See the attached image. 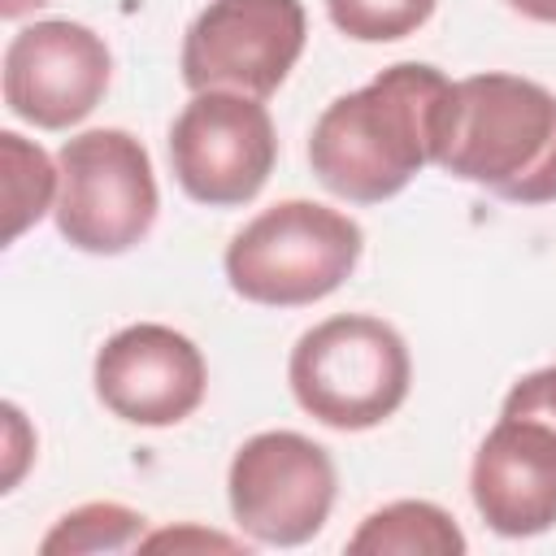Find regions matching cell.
<instances>
[{"instance_id":"cell-11","label":"cell","mask_w":556,"mask_h":556,"mask_svg":"<svg viewBox=\"0 0 556 556\" xmlns=\"http://www.w3.org/2000/svg\"><path fill=\"white\" fill-rule=\"evenodd\" d=\"M469 495L482 521L504 539H530L556 526V426L530 413H504L473 452Z\"/></svg>"},{"instance_id":"cell-19","label":"cell","mask_w":556,"mask_h":556,"mask_svg":"<svg viewBox=\"0 0 556 556\" xmlns=\"http://www.w3.org/2000/svg\"><path fill=\"white\" fill-rule=\"evenodd\" d=\"M39 4H48V0H0V17H9V22H17V17H26V13H35Z\"/></svg>"},{"instance_id":"cell-1","label":"cell","mask_w":556,"mask_h":556,"mask_svg":"<svg viewBox=\"0 0 556 556\" xmlns=\"http://www.w3.org/2000/svg\"><path fill=\"white\" fill-rule=\"evenodd\" d=\"M452 83L426 61H400L321 109L308 135L317 182L352 204L400 195L430 161H439Z\"/></svg>"},{"instance_id":"cell-3","label":"cell","mask_w":556,"mask_h":556,"mask_svg":"<svg viewBox=\"0 0 556 556\" xmlns=\"http://www.w3.org/2000/svg\"><path fill=\"white\" fill-rule=\"evenodd\" d=\"M291 395L330 430L382 426L413 382V361L395 326L369 313H339L304 330L291 348Z\"/></svg>"},{"instance_id":"cell-2","label":"cell","mask_w":556,"mask_h":556,"mask_svg":"<svg viewBox=\"0 0 556 556\" xmlns=\"http://www.w3.org/2000/svg\"><path fill=\"white\" fill-rule=\"evenodd\" d=\"M447 174L513 204L556 200V91L521 74L452 83L439 161Z\"/></svg>"},{"instance_id":"cell-9","label":"cell","mask_w":556,"mask_h":556,"mask_svg":"<svg viewBox=\"0 0 556 556\" xmlns=\"http://www.w3.org/2000/svg\"><path fill=\"white\" fill-rule=\"evenodd\" d=\"M109 78V43L70 17L30 22L4 48V104L39 130L78 126L104 100Z\"/></svg>"},{"instance_id":"cell-18","label":"cell","mask_w":556,"mask_h":556,"mask_svg":"<svg viewBox=\"0 0 556 556\" xmlns=\"http://www.w3.org/2000/svg\"><path fill=\"white\" fill-rule=\"evenodd\" d=\"M508 9H517V13L530 17V22L556 26V0H508Z\"/></svg>"},{"instance_id":"cell-10","label":"cell","mask_w":556,"mask_h":556,"mask_svg":"<svg viewBox=\"0 0 556 556\" xmlns=\"http://www.w3.org/2000/svg\"><path fill=\"white\" fill-rule=\"evenodd\" d=\"M100 404L130 426H178L204 400L208 369L200 348L161 321L117 330L91 369Z\"/></svg>"},{"instance_id":"cell-16","label":"cell","mask_w":556,"mask_h":556,"mask_svg":"<svg viewBox=\"0 0 556 556\" xmlns=\"http://www.w3.org/2000/svg\"><path fill=\"white\" fill-rule=\"evenodd\" d=\"M504 413H530L556 426V365L517 378L513 391L504 395Z\"/></svg>"},{"instance_id":"cell-7","label":"cell","mask_w":556,"mask_h":556,"mask_svg":"<svg viewBox=\"0 0 556 556\" xmlns=\"http://www.w3.org/2000/svg\"><path fill=\"white\" fill-rule=\"evenodd\" d=\"M308 39L300 0H208L182 39V83L191 91L274 96Z\"/></svg>"},{"instance_id":"cell-4","label":"cell","mask_w":556,"mask_h":556,"mask_svg":"<svg viewBox=\"0 0 556 556\" xmlns=\"http://www.w3.org/2000/svg\"><path fill=\"white\" fill-rule=\"evenodd\" d=\"M361 226L317 200H278L261 208L226 248V282L235 295L269 308L326 300L361 261Z\"/></svg>"},{"instance_id":"cell-5","label":"cell","mask_w":556,"mask_h":556,"mask_svg":"<svg viewBox=\"0 0 556 556\" xmlns=\"http://www.w3.org/2000/svg\"><path fill=\"white\" fill-rule=\"evenodd\" d=\"M56 230L91 256L130 252L156 222L161 195L148 148L117 126L83 130L56 152Z\"/></svg>"},{"instance_id":"cell-17","label":"cell","mask_w":556,"mask_h":556,"mask_svg":"<svg viewBox=\"0 0 556 556\" xmlns=\"http://www.w3.org/2000/svg\"><path fill=\"white\" fill-rule=\"evenodd\" d=\"M4 426H9V456H13V465H9V473H4V491L17 482V473H22V447H17V430H22V413H17V404H4Z\"/></svg>"},{"instance_id":"cell-14","label":"cell","mask_w":556,"mask_h":556,"mask_svg":"<svg viewBox=\"0 0 556 556\" xmlns=\"http://www.w3.org/2000/svg\"><path fill=\"white\" fill-rule=\"evenodd\" d=\"M143 543V513L126 508V504H113V500H96V504H83L74 513H65L39 543L43 556H56V552H126Z\"/></svg>"},{"instance_id":"cell-6","label":"cell","mask_w":556,"mask_h":556,"mask_svg":"<svg viewBox=\"0 0 556 556\" xmlns=\"http://www.w3.org/2000/svg\"><path fill=\"white\" fill-rule=\"evenodd\" d=\"M274 117L256 96L191 91L169 126V169L195 204L235 208L256 200L274 174Z\"/></svg>"},{"instance_id":"cell-8","label":"cell","mask_w":556,"mask_h":556,"mask_svg":"<svg viewBox=\"0 0 556 556\" xmlns=\"http://www.w3.org/2000/svg\"><path fill=\"white\" fill-rule=\"evenodd\" d=\"M334 460L321 443L295 430L252 434L226 473L230 513L243 534L269 547L308 543L334 508Z\"/></svg>"},{"instance_id":"cell-15","label":"cell","mask_w":556,"mask_h":556,"mask_svg":"<svg viewBox=\"0 0 556 556\" xmlns=\"http://www.w3.org/2000/svg\"><path fill=\"white\" fill-rule=\"evenodd\" d=\"M439 0H326L330 22L361 43H391L430 22Z\"/></svg>"},{"instance_id":"cell-12","label":"cell","mask_w":556,"mask_h":556,"mask_svg":"<svg viewBox=\"0 0 556 556\" xmlns=\"http://www.w3.org/2000/svg\"><path fill=\"white\" fill-rule=\"evenodd\" d=\"M348 552H400V556H460L465 534L430 500H395L361 521Z\"/></svg>"},{"instance_id":"cell-13","label":"cell","mask_w":556,"mask_h":556,"mask_svg":"<svg viewBox=\"0 0 556 556\" xmlns=\"http://www.w3.org/2000/svg\"><path fill=\"white\" fill-rule=\"evenodd\" d=\"M0 156H4V243H13L26 226H35L52 204H56V161L39 143H26L17 130L0 135Z\"/></svg>"}]
</instances>
